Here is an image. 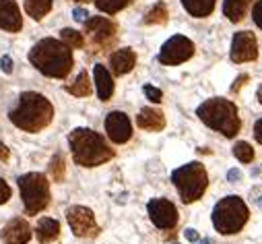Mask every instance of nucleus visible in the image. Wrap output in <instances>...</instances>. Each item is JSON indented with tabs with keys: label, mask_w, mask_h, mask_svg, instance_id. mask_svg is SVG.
<instances>
[{
	"label": "nucleus",
	"mask_w": 262,
	"mask_h": 244,
	"mask_svg": "<svg viewBox=\"0 0 262 244\" xmlns=\"http://www.w3.org/2000/svg\"><path fill=\"white\" fill-rule=\"evenodd\" d=\"M54 118V106L37 91H23L17 106L9 112V120L25 132H39Z\"/></svg>",
	"instance_id": "nucleus-1"
},
{
	"label": "nucleus",
	"mask_w": 262,
	"mask_h": 244,
	"mask_svg": "<svg viewBox=\"0 0 262 244\" xmlns=\"http://www.w3.org/2000/svg\"><path fill=\"white\" fill-rule=\"evenodd\" d=\"M75 3H89V0H75Z\"/></svg>",
	"instance_id": "nucleus-42"
},
{
	"label": "nucleus",
	"mask_w": 262,
	"mask_h": 244,
	"mask_svg": "<svg viewBox=\"0 0 262 244\" xmlns=\"http://www.w3.org/2000/svg\"><path fill=\"white\" fill-rule=\"evenodd\" d=\"M7 158H9V149L0 143V160H7Z\"/></svg>",
	"instance_id": "nucleus-38"
},
{
	"label": "nucleus",
	"mask_w": 262,
	"mask_h": 244,
	"mask_svg": "<svg viewBox=\"0 0 262 244\" xmlns=\"http://www.w3.org/2000/svg\"><path fill=\"white\" fill-rule=\"evenodd\" d=\"M91 81H89V75H87V71H81L79 73V77L71 83V85H67V91L71 93V95H77V97H87V95H91Z\"/></svg>",
	"instance_id": "nucleus-22"
},
{
	"label": "nucleus",
	"mask_w": 262,
	"mask_h": 244,
	"mask_svg": "<svg viewBox=\"0 0 262 244\" xmlns=\"http://www.w3.org/2000/svg\"><path fill=\"white\" fill-rule=\"evenodd\" d=\"M227 180L229 182H239V180H242V172H239V170H229L227 172Z\"/></svg>",
	"instance_id": "nucleus-36"
},
{
	"label": "nucleus",
	"mask_w": 262,
	"mask_h": 244,
	"mask_svg": "<svg viewBox=\"0 0 262 244\" xmlns=\"http://www.w3.org/2000/svg\"><path fill=\"white\" fill-rule=\"evenodd\" d=\"M229 58L237 64L252 62L258 58V41L252 31H237L231 39V52Z\"/></svg>",
	"instance_id": "nucleus-11"
},
{
	"label": "nucleus",
	"mask_w": 262,
	"mask_h": 244,
	"mask_svg": "<svg viewBox=\"0 0 262 244\" xmlns=\"http://www.w3.org/2000/svg\"><path fill=\"white\" fill-rule=\"evenodd\" d=\"M184 236H186V240H190V242H196V240L201 238V236H199V232H196L194 228H188V230L184 232Z\"/></svg>",
	"instance_id": "nucleus-37"
},
{
	"label": "nucleus",
	"mask_w": 262,
	"mask_h": 244,
	"mask_svg": "<svg viewBox=\"0 0 262 244\" xmlns=\"http://www.w3.org/2000/svg\"><path fill=\"white\" fill-rule=\"evenodd\" d=\"M93 79H95V89H97L99 100L107 102L114 95V81H112L110 71H107L103 64H95L93 66Z\"/></svg>",
	"instance_id": "nucleus-17"
},
{
	"label": "nucleus",
	"mask_w": 262,
	"mask_h": 244,
	"mask_svg": "<svg viewBox=\"0 0 262 244\" xmlns=\"http://www.w3.org/2000/svg\"><path fill=\"white\" fill-rule=\"evenodd\" d=\"M248 81V75H239L235 81H233V85H231V91L235 93V91H239V89H242V85Z\"/></svg>",
	"instance_id": "nucleus-33"
},
{
	"label": "nucleus",
	"mask_w": 262,
	"mask_h": 244,
	"mask_svg": "<svg viewBox=\"0 0 262 244\" xmlns=\"http://www.w3.org/2000/svg\"><path fill=\"white\" fill-rule=\"evenodd\" d=\"M171 182L178 188L184 203H194L205 194L209 186V176L201 162H190L171 172Z\"/></svg>",
	"instance_id": "nucleus-6"
},
{
	"label": "nucleus",
	"mask_w": 262,
	"mask_h": 244,
	"mask_svg": "<svg viewBox=\"0 0 262 244\" xmlns=\"http://www.w3.org/2000/svg\"><path fill=\"white\" fill-rule=\"evenodd\" d=\"M60 41L62 43H67V46L73 50V48H83L85 46V37L79 33V31H75V29H62L60 31Z\"/></svg>",
	"instance_id": "nucleus-26"
},
{
	"label": "nucleus",
	"mask_w": 262,
	"mask_h": 244,
	"mask_svg": "<svg viewBox=\"0 0 262 244\" xmlns=\"http://www.w3.org/2000/svg\"><path fill=\"white\" fill-rule=\"evenodd\" d=\"M25 11L31 19L41 21L52 11V0H25Z\"/></svg>",
	"instance_id": "nucleus-23"
},
{
	"label": "nucleus",
	"mask_w": 262,
	"mask_h": 244,
	"mask_svg": "<svg viewBox=\"0 0 262 244\" xmlns=\"http://www.w3.org/2000/svg\"><path fill=\"white\" fill-rule=\"evenodd\" d=\"M149 217L159 230H173L178 224V209L167 199H151L147 205Z\"/></svg>",
	"instance_id": "nucleus-10"
},
{
	"label": "nucleus",
	"mask_w": 262,
	"mask_h": 244,
	"mask_svg": "<svg viewBox=\"0 0 262 244\" xmlns=\"http://www.w3.org/2000/svg\"><path fill=\"white\" fill-rule=\"evenodd\" d=\"M217 0H182V7L196 19H203L209 17L215 11Z\"/></svg>",
	"instance_id": "nucleus-21"
},
{
	"label": "nucleus",
	"mask_w": 262,
	"mask_h": 244,
	"mask_svg": "<svg viewBox=\"0 0 262 244\" xmlns=\"http://www.w3.org/2000/svg\"><path fill=\"white\" fill-rule=\"evenodd\" d=\"M137 64V54L130 50V48H120L110 56V66H112V73L114 75H126L135 69Z\"/></svg>",
	"instance_id": "nucleus-16"
},
{
	"label": "nucleus",
	"mask_w": 262,
	"mask_h": 244,
	"mask_svg": "<svg viewBox=\"0 0 262 244\" xmlns=\"http://www.w3.org/2000/svg\"><path fill=\"white\" fill-rule=\"evenodd\" d=\"M248 217H250L248 205L237 194H229V197L221 199L213 207V226L223 236L242 232V228L248 224Z\"/></svg>",
	"instance_id": "nucleus-5"
},
{
	"label": "nucleus",
	"mask_w": 262,
	"mask_h": 244,
	"mask_svg": "<svg viewBox=\"0 0 262 244\" xmlns=\"http://www.w3.org/2000/svg\"><path fill=\"white\" fill-rule=\"evenodd\" d=\"M201 244H211V240H209V238H205V240H203Z\"/></svg>",
	"instance_id": "nucleus-41"
},
{
	"label": "nucleus",
	"mask_w": 262,
	"mask_h": 244,
	"mask_svg": "<svg viewBox=\"0 0 262 244\" xmlns=\"http://www.w3.org/2000/svg\"><path fill=\"white\" fill-rule=\"evenodd\" d=\"M23 27V17L15 0H0V29L17 33Z\"/></svg>",
	"instance_id": "nucleus-15"
},
{
	"label": "nucleus",
	"mask_w": 262,
	"mask_h": 244,
	"mask_svg": "<svg viewBox=\"0 0 262 244\" xmlns=\"http://www.w3.org/2000/svg\"><path fill=\"white\" fill-rule=\"evenodd\" d=\"M73 17H75V21H79V23H85V21L89 19V13H87L85 9H75V11H73Z\"/></svg>",
	"instance_id": "nucleus-32"
},
{
	"label": "nucleus",
	"mask_w": 262,
	"mask_h": 244,
	"mask_svg": "<svg viewBox=\"0 0 262 244\" xmlns=\"http://www.w3.org/2000/svg\"><path fill=\"white\" fill-rule=\"evenodd\" d=\"M233 155H235V158L242 162V164H250V162L254 160V149H252L246 141H239V143L233 145Z\"/></svg>",
	"instance_id": "nucleus-27"
},
{
	"label": "nucleus",
	"mask_w": 262,
	"mask_h": 244,
	"mask_svg": "<svg viewBox=\"0 0 262 244\" xmlns=\"http://www.w3.org/2000/svg\"><path fill=\"white\" fill-rule=\"evenodd\" d=\"M252 19H254V23L262 29V0H258V3L254 5V11H252Z\"/></svg>",
	"instance_id": "nucleus-31"
},
{
	"label": "nucleus",
	"mask_w": 262,
	"mask_h": 244,
	"mask_svg": "<svg viewBox=\"0 0 262 244\" xmlns=\"http://www.w3.org/2000/svg\"><path fill=\"white\" fill-rule=\"evenodd\" d=\"M95 3V7L101 11V13H105V15H116V13H120L122 9H126L133 0H93Z\"/></svg>",
	"instance_id": "nucleus-25"
},
{
	"label": "nucleus",
	"mask_w": 262,
	"mask_h": 244,
	"mask_svg": "<svg viewBox=\"0 0 262 244\" xmlns=\"http://www.w3.org/2000/svg\"><path fill=\"white\" fill-rule=\"evenodd\" d=\"M254 0H223V15L231 23H239L250 11Z\"/></svg>",
	"instance_id": "nucleus-20"
},
{
	"label": "nucleus",
	"mask_w": 262,
	"mask_h": 244,
	"mask_svg": "<svg viewBox=\"0 0 262 244\" xmlns=\"http://www.w3.org/2000/svg\"><path fill=\"white\" fill-rule=\"evenodd\" d=\"M19 190L27 215H37L50 205V184L39 172H29L19 178Z\"/></svg>",
	"instance_id": "nucleus-7"
},
{
	"label": "nucleus",
	"mask_w": 262,
	"mask_h": 244,
	"mask_svg": "<svg viewBox=\"0 0 262 244\" xmlns=\"http://www.w3.org/2000/svg\"><path fill=\"white\" fill-rule=\"evenodd\" d=\"M29 62L52 79H64L73 69V52L67 43L54 37H43L29 50Z\"/></svg>",
	"instance_id": "nucleus-2"
},
{
	"label": "nucleus",
	"mask_w": 262,
	"mask_h": 244,
	"mask_svg": "<svg viewBox=\"0 0 262 244\" xmlns=\"http://www.w3.org/2000/svg\"><path fill=\"white\" fill-rule=\"evenodd\" d=\"M67 219L69 226L79 238H93L99 234V226L95 221V215L91 209H87L83 205H73L67 209Z\"/></svg>",
	"instance_id": "nucleus-9"
},
{
	"label": "nucleus",
	"mask_w": 262,
	"mask_h": 244,
	"mask_svg": "<svg viewBox=\"0 0 262 244\" xmlns=\"http://www.w3.org/2000/svg\"><path fill=\"white\" fill-rule=\"evenodd\" d=\"M58 234H60V224H58L56 219H52V217H41V219L37 221L35 236H37V240H39L41 244L54 242V240L58 238Z\"/></svg>",
	"instance_id": "nucleus-19"
},
{
	"label": "nucleus",
	"mask_w": 262,
	"mask_h": 244,
	"mask_svg": "<svg viewBox=\"0 0 262 244\" xmlns=\"http://www.w3.org/2000/svg\"><path fill=\"white\" fill-rule=\"evenodd\" d=\"M137 124L145 130H153L157 132L165 126V116L163 112H159V110H153V108H143L139 116H137Z\"/></svg>",
	"instance_id": "nucleus-18"
},
{
	"label": "nucleus",
	"mask_w": 262,
	"mask_h": 244,
	"mask_svg": "<svg viewBox=\"0 0 262 244\" xmlns=\"http://www.w3.org/2000/svg\"><path fill=\"white\" fill-rule=\"evenodd\" d=\"M194 56V43L186 35H171L159 50L161 64H182Z\"/></svg>",
	"instance_id": "nucleus-8"
},
{
	"label": "nucleus",
	"mask_w": 262,
	"mask_h": 244,
	"mask_svg": "<svg viewBox=\"0 0 262 244\" xmlns=\"http://www.w3.org/2000/svg\"><path fill=\"white\" fill-rule=\"evenodd\" d=\"M105 132L110 137L112 143H126L130 137H133V124H130V118L124 112H110L105 116Z\"/></svg>",
	"instance_id": "nucleus-13"
},
{
	"label": "nucleus",
	"mask_w": 262,
	"mask_h": 244,
	"mask_svg": "<svg viewBox=\"0 0 262 244\" xmlns=\"http://www.w3.org/2000/svg\"><path fill=\"white\" fill-rule=\"evenodd\" d=\"M85 33L89 35L93 46L105 48L116 37V25L105 17H89L85 21Z\"/></svg>",
	"instance_id": "nucleus-12"
},
{
	"label": "nucleus",
	"mask_w": 262,
	"mask_h": 244,
	"mask_svg": "<svg viewBox=\"0 0 262 244\" xmlns=\"http://www.w3.org/2000/svg\"><path fill=\"white\" fill-rule=\"evenodd\" d=\"M196 116H199L209 128L221 132L223 137H235L239 132V116L237 106L225 97H211L203 102L196 108Z\"/></svg>",
	"instance_id": "nucleus-4"
},
{
	"label": "nucleus",
	"mask_w": 262,
	"mask_h": 244,
	"mask_svg": "<svg viewBox=\"0 0 262 244\" xmlns=\"http://www.w3.org/2000/svg\"><path fill=\"white\" fill-rule=\"evenodd\" d=\"M0 66H3L5 73H13V58H11V56H3V60H0Z\"/></svg>",
	"instance_id": "nucleus-34"
},
{
	"label": "nucleus",
	"mask_w": 262,
	"mask_h": 244,
	"mask_svg": "<svg viewBox=\"0 0 262 244\" xmlns=\"http://www.w3.org/2000/svg\"><path fill=\"white\" fill-rule=\"evenodd\" d=\"M167 7L165 3H157V5H153V9L147 11L145 19H143V23L145 25H163L165 21H167Z\"/></svg>",
	"instance_id": "nucleus-24"
},
{
	"label": "nucleus",
	"mask_w": 262,
	"mask_h": 244,
	"mask_svg": "<svg viewBox=\"0 0 262 244\" xmlns=\"http://www.w3.org/2000/svg\"><path fill=\"white\" fill-rule=\"evenodd\" d=\"M145 95H147L151 102H155V104H159V102L163 100L161 89H157V87H153V85H145Z\"/></svg>",
	"instance_id": "nucleus-29"
},
{
	"label": "nucleus",
	"mask_w": 262,
	"mask_h": 244,
	"mask_svg": "<svg viewBox=\"0 0 262 244\" xmlns=\"http://www.w3.org/2000/svg\"><path fill=\"white\" fill-rule=\"evenodd\" d=\"M254 139H256L260 145H262V118H260V120L254 124Z\"/></svg>",
	"instance_id": "nucleus-35"
},
{
	"label": "nucleus",
	"mask_w": 262,
	"mask_h": 244,
	"mask_svg": "<svg viewBox=\"0 0 262 244\" xmlns=\"http://www.w3.org/2000/svg\"><path fill=\"white\" fill-rule=\"evenodd\" d=\"M256 97H258V102H260V106H262V85L258 87V93H256Z\"/></svg>",
	"instance_id": "nucleus-39"
},
{
	"label": "nucleus",
	"mask_w": 262,
	"mask_h": 244,
	"mask_svg": "<svg viewBox=\"0 0 262 244\" xmlns=\"http://www.w3.org/2000/svg\"><path fill=\"white\" fill-rule=\"evenodd\" d=\"M256 205L262 209V197H258V199H256Z\"/></svg>",
	"instance_id": "nucleus-40"
},
{
	"label": "nucleus",
	"mask_w": 262,
	"mask_h": 244,
	"mask_svg": "<svg viewBox=\"0 0 262 244\" xmlns=\"http://www.w3.org/2000/svg\"><path fill=\"white\" fill-rule=\"evenodd\" d=\"M9 199H11V186L3 178H0V205H5Z\"/></svg>",
	"instance_id": "nucleus-30"
},
{
	"label": "nucleus",
	"mask_w": 262,
	"mask_h": 244,
	"mask_svg": "<svg viewBox=\"0 0 262 244\" xmlns=\"http://www.w3.org/2000/svg\"><path fill=\"white\" fill-rule=\"evenodd\" d=\"M69 145L73 160L83 168H95L114 158V149L91 128H75L69 135Z\"/></svg>",
	"instance_id": "nucleus-3"
},
{
	"label": "nucleus",
	"mask_w": 262,
	"mask_h": 244,
	"mask_svg": "<svg viewBox=\"0 0 262 244\" xmlns=\"http://www.w3.org/2000/svg\"><path fill=\"white\" fill-rule=\"evenodd\" d=\"M0 238L5 244H27L31 238V228L23 217H15L0 230Z\"/></svg>",
	"instance_id": "nucleus-14"
},
{
	"label": "nucleus",
	"mask_w": 262,
	"mask_h": 244,
	"mask_svg": "<svg viewBox=\"0 0 262 244\" xmlns=\"http://www.w3.org/2000/svg\"><path fill=\"white\" fill-rule=\"evenodd\" d=\"M64 172H67V168H64V158L60 153H56L50 162V176L54 178V182H60L64 178Z\"/></svg>",
	"instance_id": "nucleus-28"
}]
</instances>
